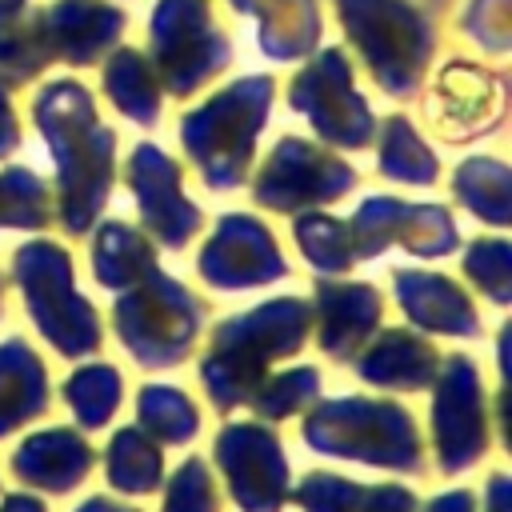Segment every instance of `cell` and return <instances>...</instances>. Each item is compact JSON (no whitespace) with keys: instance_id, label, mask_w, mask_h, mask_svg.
<instances>
[{"instance_id":"6da1fadb","label":"cell","mask_w":512,"mask_h":512,"mask_svg":"<svg viewBox=\"0 0 512 512\" xmlns=\"http://www.w3.org/2000/svg\"><path fill=\"white\" fill-rule=\"evenodd\" d=\"M32 124L48 140L56 164L60 220L68 236H84L108 204L116 176V132L100 120L80 80H48L32 100Z\"/></svg>"},{"instance_id":"7a4b0ae2","label":"cell","mask_w":512,"mask_h":512,"mask_svg":"<svg viewBox=\"0 0 512 512\" xmlns=\"http://www.w3.org/2000/svg\"><path fill=\"white\" fill-rule=\"evenodd\" d=\"M312 332V304L300 296L264 300L240 316L216 324L212 344L200 360V384L216 412H232L252 400L276 360L304 348Z\"/></svg>"},{"instance_id":"3957f363","label":"cell","mask_w":512,"mask_h":512,"mask_svg":"<svg viewBox=\"0 0 512 512\" xmlns=\"http://www.w3.org/2000/svg\"><path fill=\"white\" fill-rule=\"evenodd\" d=\"M272 96V76H240L180 120V144L212 192H232L248 180Z\"/></svg>"},{"instance_id":"277c9868","label":"cell","mask_w":512,"mask_h":512,"mask_svg":"<svg viewBox=\"0 0 512 512\" xmlns=\"http://www.w3.org/2000/svg\"><path fill=\"white\" fill-rule=\"evenodd\" d=\"M304 444L332 460H356L368 468L420 472L424 440L416 416L396 400L340 396L304 416Z\"/></svg>"},{"instance_id":"5b68a950","label":"cell","mask_w":512,"mask_h":512,"mask_svg":"<svg viewBox=\"0 0 512 512\" xmlns=\"http://www.w3.org/2000/svg\"><path fill=\"white\" fill-rule=\"evenodd\" d=\"M336 12L372 80L396 100L416 96L436 48L432 20L412 0H336Z\"/></svg>"},{"instance_id":"8992f818","label":"cell","mask_w":512,"mask_h":512,"mask_svg":"<svg viewBox=\"0 0 512 512\" xmlns=\"http://www.w3.org/2000/svg\"><path fill=\"white\" fill-rule=\"evenodd\" d=\"M12 280L40 336L60 356H88L104 344L96 308L76 292L72 256L56 240H28L12 256Z\"/></svg>"},{"instance_id":"52a82bcc","label":"cell","mask_w":512,"mask_h":512,"mask_svg":"<svg viewBox=\"0 0 512 512\" xmlns=\"http://www.w3.org/2000/svg\"><path fill=\"white\" fill-rule=\"evenodd\" d=\"M112 320L120 344L140 368H176L200 340L204 300L168 272L152 268L116 300Z\"/></svg>"},{"instance_id":"ba28073f","label":"cell","mask_w":512,"mask_h":512,"mask_svg":"<svg viewBox=\"0 0 512 512\" xmlns=\"http://www.w3.org/2000/svg\"><path fill=\"white\" fill-rule=\"evenodd\" d=\"M148 40L160 88L172 96H192L232 64V36L208 0H156Z\"/></svg>"},{"instance_id":"9c48e42d","label":"cell","mask_w":512,"mask_h":512,"mask_svg":"<svg viewBox=\"0 0 512 512\" xmlns=\"http://www.w3.org/2000/svg\"><path fill=\"white\" fill-rule=\"evenodd\" d=\"M288 108L308 116L316 136L332 148H368L376 136V116L356 88V72L344 48H316V56L292 76Z\"/></svg>"},{"instance_id":"30bf717a","label":"cell","mask_w":512,"mask_h":512,"mask_svg":"<svg viewBox=\"0 0 512 512\" xmlns=\"http://www.w3.org/2000/svg\"><path fill=\"white\" fill-rule=\"evenodd\" d=\"M356 168L340 160L336 152L304 140V136H280L268 160L256 168L252 200L268 212L296 216L304 208L332 204L356 188Z\"/></svg>"},{"instance_id":"8fae6325","label":"cell","mask_w":512,"mask_h":512,"mask_svg":"<svg viewBox=\"0 0 512 512\" xmlns=\"http://www.w3.org/2000/svg\"><path fill=\"white\" fill-rule=\"evenodd\" d=\"M432 396V440L444 472H464L488 452V400L472 356L456 352L440 360Z\"/></svg>"},{"instance_id":"7c38bea8","label":"cell","mask_w":512,"mask_h":512,"mask_svg":"<svg viewBox=\"0 0 512 512\" xmlns=\"http://www.w3.org/2000/svg\"><path fill=\"white\" fill-rule=\"evenodd\" d=\"M344 224H348L356 260L380 256L392 244L408 248L412 256H428V260L460 248L456 220L444 204H408L396 196H368Z\"/></svg>"},{"instance_id":"4fadbf2b","label":"cell","mask_w":512,"mask_h":512,"mask_svg":"<svg viewBox=\"0 0 512 512\" xmlns=\"http://www.w3.org/2000/svg\"><path fill=\"white\" fill-rule=\"evenodd\" d=\"M216 464L240 512H280L292 492V468L268 424H228L216 436Z\"/></svg>"},{"instance_id":"5bb4252c","label":"cell","mask_w":512,"mask_h":512,"mask_svg":"<svg viewBox=\"0 0 512 512\" xmlns=\"http://www.w3.org/2000/svg\"><path fill=\"white\" fill-rule=\"evenodd\" d=\"M196 272L212 288L244 292V288L280 280L288 272V260L264 220H256L248 212H228L216 220L208 244L200 248Z\"/></svg>"},{"instance_id":"9a60e30c","label":"cell","mask_w":512,"mask_h":512,"mask_svg":"<svg viewBox=\"0 0 512 512\" xmlns=\"http://www.w3.org/2000/svg\"><path fill=\"white\" fill-rule=\"evenodd\" d=\"M124 180H128L136 208H140V220L156 244L184 248L200 232L204 212L184 196V172L160 144H152V140L136 144L128 156Z\"/></svg>"},{"instance_id":"2e32d148","label":"cell","mask_w":512,"mask_h":512,"mask_svg":"<svg viewBox=\"0 0 512 512\" xmlns=\"http://www.w3.org/2000/svg\"><path fill=\"white\" fill-rule=\"evenodd\" d=\"M428 120L444 140L488 136L504 120V76L468 60L444 64L428 96Z\"/></svg>"},{"instance_id":"e0dca14e","label":"cell","mask_w":512,"mask_h":512,"mask_svg":"<svg viewBox=\"0 0 512 512\" xmlns=\"http://www.w3.org/2000/svg\"><path fill=\"white\" fill-rule=\"evenodd\" d=\"M316 304H312V324H316V344L332 360H356V352L380 332L384 316V296L376 284L364 280H332L316 276Z\"/></svg>"},{"instance_id":"ac0fdd59","label":"cell","mask_w":512,"mask_h":512,"mask_svg":"<svg viewBox=\"0 0 512 512\" xmlns=\"http://www.w3.org/2000/svg\"><path fill=\"white\" fill-rule=\"evenodd\" d=\"M44 40L52 48V60H64L72 68L96 64L116 40L124 36V8L104 4V0H52L40 12Z\"/></svg>"},{"instance_id":"d6986e66","label":"cell","mask_w":512,"mask_h":512,"mask_svg":"<svg viewBox=\"0 0 512 512\" xmlns=\"http://www.w3.org/2000/svg\"><path fill=\"white\" fill-rule=\"evenodd\" d=\"M392 292L404 308V316L424 328V332H440V336H480V312L472 304V296L440 276V272H424V268H396L392 272Z\"/></svg>"},{"instance_id":"ffe728a7","label":"cell","mask_w":512,"mask_h":512,"mask_svg":"<svg viewBox=\"0 0 512 512\" xmlns=\"http://www.w3.org/2000/svg\"><path fill=\"white\" fill-rule=\"evenodd\" d=\"M96 464V448L76 428H44L32 432L12 452V476L40 492H72Z\"/></svg>"},{"instance_id":"44dd1931","label":"cell","mask_w":512,"mask_h":512,"mask_svg":"<svg viewBox=\"0 0 512 512\" xmlns=\"http://www.w3.org/2000/svg\"><path fill=\"white\" fill-rule=\"evenodd\" d=\"M440 352L428 336H416L408 328H384L372 344L356 352V376L376 388L392 392H420L436 380Z\"/></svg>"},{"instance_id":"7402d4cb","label":"cell","mask_w":512,"mask_h":512,"mask_svg":"<svg viewBox=\"0 0 512 512\" xmlns=\"http://www.w3.org/2000/svg\"><path fill=\"white\" fill-rule=\"evenodd\" d=\"M288 500L300 512H420V500L404 484H356L336 472H308Z\"/></svg>"},{"instance_id":"603a6c76","label":"cell","mask_w":512,"mask_h":512,"mask_svg":"<svg viewBox=\"0 0 512 512\" xmlns=\"http://www.w3.org/2000/svg\"><path fill=\"white\" fill-rule=\"evenodd\" d=\"M48 412V372L24 336L0 340V436L20 432Z\"/></svg>"},{"instance_id":"cb8c5ba5","label":"cell","mask_w":512,"mask_h":512,"mask_svg":"<svg viewBox=\"0 0 512 512\" xmlns=\"http://www.w3.org/2000/svg\"><path fill=\"white\" fill-rule=\"evenodd\" d=\"M256 40L268 60H300L320 48V0H256Z\"/></svg>"},{"instance_id":"d4e9b609","label":"cell","mask_w":512,"mask_h":512,"mask_svg":"<svg viewBox=\"0 0 512 512\" xmlns=\"http://www.w3.org/2000/svg\"><path fill=\"white\" fill-rule=\"evenodd\" d=\"M152 268H160L156 264V244L136 224L108 220V224L96 228V236H92V276H96V284H104L112 292H124L136 280H144Z\"/></svg>"},{"instance_id":"484cf974","label":"cell","mask_w":512,"mask_h":512,"mask_svg":"<svg viewBox=\"0 0 512 512\" xmlns=\"http://www.w3.org/2000/svg\"><path fill=\"white\" fill-rule=\"evenodd\" d=\"M104 96L136 124H156L164 108V88L152 60L140 48H116L104 64Z\"/></svg>"},{"instance_id":"4316f807","label":"cell","mask_w":512,"mask_h":512,"mask_svg":"<svg viewBox=\"0 0 512 512\" xmlns=\"http://www.w3.org/2000/svg\"><path fill=\"white\" fill-rule=\"evenodd\" d=\"M104 476L124 496H148L164 480V444L144 428H120L104 452Z\"/></svg>"},{"instance_id":"83f0119b","label":"cell","mask_w":512,"mask_h":512,"mask_svg":"<svg viewBox=\"0 0 512 512\" xmlns=\"http://www.w3.org/2000/svg\"><path fill=\"white\" fill-rule=\"evenodd\" d=\"M508 164L496 156H472L452 172V196L484 224L504 228L512 220V200H508Z\"/></svg>"},{"instance_id":"f1b7e54d","label":"cell","mask_w":512,"mask_h":512,"mask_svg":"<svg viewBox=\"0 0 512 512\" xmlns=\"http://www.w3.org/2000/svg\"><path fill=\"white\" fill-rule=\"evenodd\" d=\"M380 132V172L400 180V184H436L440 176V160L436 152L424 144V136L416 132V124L400 112H392L384 124H376Z\"/></svg>"},{"instance_id":"f546056e","label":"cell","mask_w":512,"mask_h":512,"mask_svg":"<svg viewBox=\"0 0 512 512\" xmlns=\"http://www.w3.org/2000/svg\"><path fill=\"white\" fill-rule=\"evenodd\" d=\"M52 64V48L44 40L40 12H16L0 20V84L20 88L36 80Z\"/></svg>"},{"instance_id":"4dcf8cb0","label":"cell","mask_w":512,"mask_h":512,"mask_svg":"<svg viewBox=\"0 0 512 512\" xmlns=\"http://www.w3.org/2000/svg\"><path fill=\"white\" fill-rule=\"evenodd\" d=\"M136 428L156 444H188L200 432V408L168 384H144L136 392Z\"/></svg>"},{"instance_id":"1f68e13d","label":"cell","mask_w":512,"mask_h":512,"mask_svg":"<svg viewBox=\"0 0 512 512\" xmlns=\"http://www.w3.org/2000/svg\"><path fill=\"white\" fill-rule=\"evenodd\" d=\"M292 236H296V248L304 252V260L324 276H340V272H352L360 264L352 236H348V224L328 216V212H296Z\"/></svg>"},{"instance_id":"d6a6232c","label":"cell","mask_w":512,"mask_h":512,"mask_svg":"<svg viewBox=\"0 0 512 512\" xmlns=\"http://www.w3.org/2000/svg\"><path fill=\"white\" fill-rule=\"evenodd\" d=\"M64 400L80 428H104L120 408V372L112 364H84L64 380Z\"/></svg>"},{"instance_id":"836d02e7","label":"cell","mask_w":512,"mask_h":512,"mask_svg":"<svg viewBox=\"0 0 512 512\" xmlns=\"http://www.w3.org/2000/svg\"><path fill=\"white\" fill-rule=\"evenodd\" d=\"M320 388H324L320 368L300 364V368H288V372L268 376V380L252 392L248 404L256 408V416H260L264 424H268V420H288V416L304 412L308 404H316V400H320Z\"/></svg>"},{"instance_id":"e575fe53","label":"cell","mask_w":512,"mask_h":512,"mask_svg":"<svg viewBox=\"0 0 512 512\" xmlns=\"http://www.w3.org/2000/svg\"><path fill=\"white\" fill-rule=\"evenodd\" d=\"M48 184L32 168H4L0 172V228L40 232L48 228Z\"/></svg>"},{"instance_id":"d590c367","label":"cell","mask_w":512,"mask_h":512,"mask_svg":"<svg viewBox=\"0 0 512 512\" xmlns=\"http://www.w3.org/2000/svg\"><path fill=\"white\" fill-rule=\"evenodd\" d=\"M464 272L492 304L504 308L512 300V244L504 236L472 240L464 252Z\"/></svg>"},{"instance_id":"8d00e7d4","label":"cell","mask_w":512,"mask_h":512,"mask_svg":"<svg viewBox=\"0 0 512 512\" xmlns=\"http://www.w3.org/2000/svg\"><path fill=\"white\" fill-rule=\"evenodd\" d=\"M160 512H220V492H216L212 472H208L204 460L188 456L168 476V492H164V508Z\"/></svg>"},{"instance_id":"74e56055","label":"cell","mask_w":512,"mask_h":512,"mask_svg":"<svg viewBox=\"0 0 512 512\" xmlns=\"http://www.w3.org/2000/svg\"><path fill=\"white\" fill-rule=\"evenodd\" d=\"M460 28L488 52L512 48V0H472L464 8Z\"/></svg>"},{"instance_id":"f35d334b","label":"cell","mask_w":512,"mask_h":512,"mask_svg":"<svg viewBox=\"0 0 512 512\" xmlns=\"http://www.w3.org/2000/svg\"><path fill=\"white\" fill-rule=\"evenodd\" d=\"M20 148V120H16V108L8 100V88L0 84V160L12 156Z\"/></svg>"},{"instance_id":"ab89813d","label":"cell","mask_w":512,"mask_h":512,"mask_svg":"<svg viewBox=\"0 0 512 512\" xmlns=\"http://www.w3.org/2000/svg\"><path fill=\"white\" fill-rule=\"evenodd\" d=\"M424 512H480V500H476V492H468V488H456V492H444V496H436Z\"/></svg>"},{"instance_id":"60d3db41","label":"cell","mask_w":512,"mask_h":512,"mask_svg":"<svg viewBox=\"0 0 512 512\" xmlns=\"http://www.w3.org/2000/svg\"><path fill=\"white\" fill-rule=\"evenodd\" d=\"M484 504H488V512H512V480L504 472H492Z\"/></svg>"},{"instance_id":"b9f144b4","label":"cell","mask_w":512,"mask_h":512,"mask_svg":"<svg viewBox=\"0 0 512 512\" xmlns=\"http://www.w3.org/2000/svg\"><path fill=\"white\" fill-rule=\"evenodd\" d=\"M0 512H48V508H44V500H36L28 492H12L0 500Z\"/></svg>"},{"instance_id":"7bdbcfd3","label":"cell","mask_w":512,"mask_h":512,"mask_svg":"<svg viewBox=\"0 0 512 512\" xmlns=\"http://www.w3.org/2000/svg\"><path fill=\"white\" fill-rule=\"evenodd\" d=\"M76 512H140V508H128V504H120V500H112V496H92V500H84Z\"/></svg>"},{"instance_id":"ee69618b","label":"cell","mask_w":512,"mask_h":512,"mask_svg":"<svg viewBox=\"0 0 512 512\" xmlns=\"http://www.w3.org/2000/svg\"><path fill=\"white\" fill-rule=\"evenodd\" d=\"M24 4H28V0H0V20H4V16H16Z\"/></svg>"},{"instance_id":"f6af8a7d","label":"cell","mask_w":512,"mask_h":512,"mask_svg":"<svg viewBox=\"0 0 512 512\" xmlns=\"http://www.w3.org/2000/svg\"><path fill=\"white\" fill-rule=\"evenodd\" d=\"M228 4H232L236 12H252V4H256V0H228Z\"/></svg>"},{"instance_id":"bcb514c9","label":"cell","mask_w":512,"mask_h":512,"mask_svg":"<svg viewBox=\"0 0 512 512\" xmlns=\"http://www.w3.org/2000/svg\"><path fill=\"white\" fill-rule=\"evenodd\" d=\"M0 316H4V276H0Z\"/></svg>"}]
</instances>
